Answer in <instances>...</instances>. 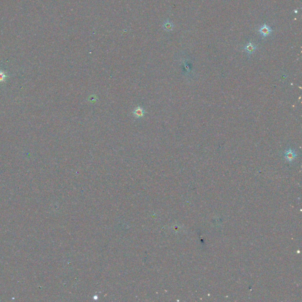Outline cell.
<instances>
[{
    "label": "cell",
    "instance_id": "cell-1",
    "mask_svg": "<svg viewBox=\"0 0 302 302\" xmlns=\"http://www.w3.org/2000/svg\"><path fill=\"white\" fill-rule=\"evenodd\" d=\"M272 31H273V30L269 26H268L267 25H266L265 24H263V25H261V27L258 30V32H260V34L263 37H266L269 36Z\"/></svg>",
    "mask_w": 302,
    "mask_h": 302
},
{
    "label": "cell",
    "instance_id": "cell-2",
    "mask_svg": "<svg viewBox=\"0 0 302 302\" xmlns=\"http://www.w3.org/2000/svg\"><path fill=\"white\" fill-rule=\"evenodd\" d=\"M284 156L287 161L291 162L295 159V158L297 156V154L293 149H289L284 152Z\"/></svg>",
    "mask_w": 302,
    "mask_h": 302
},
{
    "label": "cell",
    "instance_id": "cell-3",
    "mask_svg": "<svg viewBox=\"0 0 302 302\" xmlns=\"http://www.w3.org/2000/svg\"><path fill=\"white\" fill-rule=\"evenodd\" d=\"M257 46L251 42H249L244 46V50L248 54H253L256 50Z\"/></svg>",
    "mask_w": 302,
    "mask_h": 302
},
{
    "label": "cell",
    "instance_id": "cell-4",
    "mask_svg": "<svg viewBox=\"0 0 302 302\" xmlns=\"http://www.w3.org/2000/svg\"><path fill=\"white\" fill-rule=\"evenodd\" d=\"M145 113L146 112H145L144 109L140 106L137 107L133 112V114L134 116L137 118H141L143 117Z\"/></svg>",
    "mask_w": 302,
    "mask_h": 302
},
{
    "label": "cell",
    "instance_id": "cell-5",
    "mask_svg": "<svg viewBox=\"0 0 302 302\" xmlns=\"http://www.w3.org/2000/svg\"><path fill=\"white\" fill-rule=\"evenodd\" d=\"M164 28L167 31H171L173 28V24L170 21L168 20L164 24Z\"/></svg>",
    "mask_w": 302,
    "mask_h": 302
},
{
    "label": "cell",
    "instance_id": "cell-6",
    "mask_svg": "<svg viewBox=\"0 0 302 302\" xmlns=\"http://www.w3.org/2000/svg\"><path fill=\"white\" fill-rule=\"evenodd\" d=\"M97 100V97L96 96L92 95V96H90L89 98V100L90 102H95Z\"/></svg>",
    "mask_w": 302,
    "mask_h": 302
},
{
    "label": "cell",
    "instance_id": "cell-7",
    "mask_svg": "<svg viewBox=\"0 0 302 302\" xmlns=\"http://www.w3.org/2000/svg\"><path fill=\"white\" fill-rule=\"evenodd\" d=\"M4 77V75L3 73H0V80H3Z\"/></svg>",
    "mask_w": 302,
    "mask_h": 302
}]
</instances>
